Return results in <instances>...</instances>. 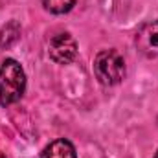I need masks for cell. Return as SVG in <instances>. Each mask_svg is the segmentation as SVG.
I'll return each instance as SVG.
<instances>
[{"label":"cell","mask_w":158,"mask_h":158,"mask_svg":"<svg viewBox=\"0 0 158 158\" xmlns=\"http://www.w3.org/2000/svg\"><path fill=\"white\" fill-rule=\"evenodd\" d=\"M48 55L57 64H70L77 57V40L72 33H55L48 42Z\"/></svg>","instance_id":"cell-3"},{"label":"cell","mask_w":158,"mask_h":158,"mask_svg":"<svg viewBox=\"0 0 158 158\" xmlns=\"http://www.w3.org/2000/svg\"><path fill=\"white\" fill-rule=\"evenodd\" d=\"M134 46L147 59L158 57V19L143 24L136 31V35H134Z\"/></svg>","instance_id":"cell-4"},{"label":"cell","mask_w":158,"mask_h":158,"mask_svg":"<svg viewBox=\"0 0 158 158\" xmlns=\"http://www.w3.org/2000/svg\"><path fill=\"white\" fill-rule=\"evenodd\" d=\"M42 7L52 15H64L74 9L76 0H40Z\"/></svg>","instance_id":"cell-7"},{"label":"cell","mask_w":158,"mask_h":158,"mask_svg":"<svg viewBox=\"0 0 158 158\" xmlns=\"http://www.w3.org/2000/svg\"><path fill=\"white\" fill-rule=\"evenodd\" d=\"M153 158H158V151H156V153H155V156H153Z\"/></svg>","instance_id":"cell-9"},{"label":"cell","mask_w":158,"mask_h":158,"mask_svg":"<svg viewBox=\"0 0 158 158\" xmlns=\"http://www.w3.org/2000/svg\"><path fill=\"white\" fill-rule=\"evenodd\" d=\"M22 35V28L17 20H9L0 28V50H9L13 44H17Z\"/></svg>","instance_id":"cell-6"},{"label":"cell","mask_w":158,"mask_h":158,"mask_svg":"<svg viewBox=\"0 0 158 158\" xmlns=\"http://www.w3.org/2000/svg\"><path fill=\"white\" fill-rule=\"evenodd\" d=\"M26 92V72L15 59H6L0 64V105L9 107L22 99Z\"/></svg>","instance_id":"cell-1"},{"label":"cell","mask_w":158,"mask_h":158,"mask_svg":"<svg viewBox=\"0 0 158 158\" xmlns=\"http://www.w3.org/2000/svg\"><path fill=\"white\" fill-rule=\"evenodd\" d=\"M39 158H77V153L70 140L59 138V140H53L52 143H48L42 149Z\"/></svg>","instance_id":"cell-5"},{"label":"cell","mask_w":158,"mask_h":158,"mask_svg":"<svg viewBox=\"0 0 158 158\" xmlns=\"http://www.w3.org/2000/svg\"><path fill=\"white\" fill-rule=\"evenodd\" d=\"M94 76L103 86H116L127 76V63L123 53L116 48L98 52L94 57Z\"/></svg>","instance_id":"cell-2"},{"label":"cell","mask_w":158,"mask_h":158,"mask_svg":"<svg viewBox=\"0 0 158 158\" xmlns=\"http://www.w3.org/2000/svg\"><path fill=\"white\" fill-rule=\"evenodd\" d=\"M0 158H6V156H4V153H2V151H0Z\"/></svg>","instance_id":"cell-8"}]
</instances>
